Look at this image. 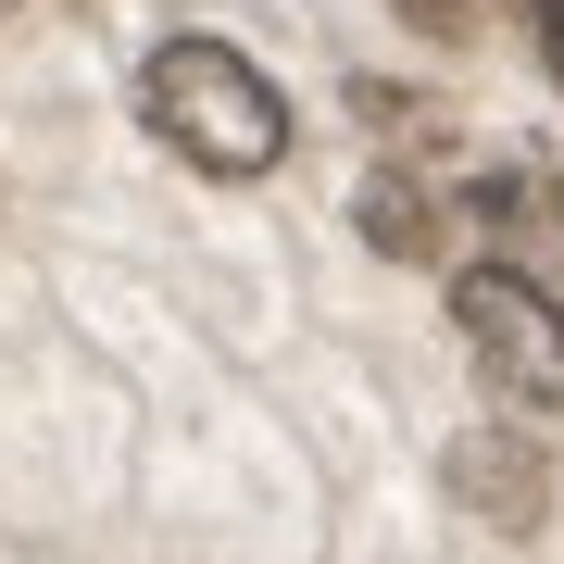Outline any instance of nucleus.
I'll list each match as a JSON object with an SVG mask.
<instances>
[{
    "label": "nucleus",
    "mask_w": 564,
    "mask_h": 564,
    "mask_svg": "<svg viewBox=\"0 0 564 564\" xmlns=\"http://www.w3.org/2000/svg\"><path fill=\"white\" fill-rule=\"evenodd\" d=\"M139 113H151V139L188 151L202 176H263V163H289L276 76H263L251 51H226V39H163L139 63Z\"/></svg>",
    "instance_id": "nucleus-1"
},
{
    "label": "nucleus",
    "mask_w": 564,
    "mask_h": 564,
    "mask_svg": "<svg viewBox=\"0 0 564 564\" xmlns=\"http://www.w3.org/2000/svg\"><path fill=\"white\" fill-rule=\"evenodd\" d=\"M452 326L464 351L489 364V389L527 414H564V302L540 276H514V263H464L452 276Z\"/></svg>",
    "instance_id": "nucleus-2"
},
{
    "label": "nucleus",
    "mask_w": 564,
    "mask_h": 564,
    "mask_svg": "<svg viewBox=\"0 0 564 564\" xmlns=\"http://www.w3.org/2000/svg\"><path fill=\"white\" fill-rule=\"evenodd\" d=\"M452 502H477L489 527H540V502H552L540 440H514V426H477V440H452Z\"/></svg>",
    "instance_id": "nucleus-3"
},
{
    "label": "nucleus",
    "mask_w": 564,
    "mask_h": 564,
    "mask_svg": "<svg viewBox=\"0 0 564 564\" xmlns=\"http://www.w3.org/2000/svg\"><path fill=\"white\" fill-rule=\"evenodd\" d=\"M364 239L402 251V263H426V251H440V202H426L414 176H364Z\"/></svg>",
    "instance_id": "nucleus-4"
},
{
    "label": "nucleus",
    "mask_w": 564,
    "mask_h": 564,
    "mask_svg": "<svg viewBox=\"0 0 564 564\" xmlns=\"http://www.w3.org/2000/svg\"><path fill=\"white\" fill-rule=\"evenodd\" d=\"M540 63H552V88H564V13H540Z\"/></svg>",
    "instance_id": "nucleus-5"
},
{
    "label": "nucleus",
    "mask_w": 564,
    "mask_h": 564,
    "mask_svg": "<svg viewBox=\"0 0 564 564\" xmlns=\"http://www.w3.org/2000/svg\"><path fill=\"white\" fill-rule=\"evenodd\" d=\"M540 13H564V0H540Z\"/></svg>",
    "instance_id": "nucleus-6"
}]
</instances>
